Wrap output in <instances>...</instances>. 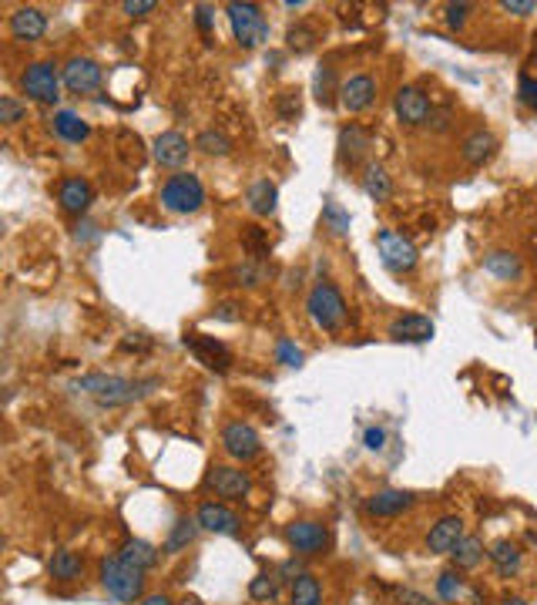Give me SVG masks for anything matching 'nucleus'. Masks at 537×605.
I'll list each match as a JSON object with an SVG mask.
<instances>
[{
  "label": "nucleus",
  "instance_id": "obj_13",
  "mask_svg": "<svg viewBox=\"0 0 537 605\" xmlns=\"http://www.w3.org/2000/svg\"><path fill=\"white\" fill-rule=\"evenodd\" d=\"M205 484L216 491L218 498H228V501H242L252 491V481L242 468H228V464H216V468L208 471Z\"/></svg>",
  "mask_w": 537,
  "mask_h": 605
},
{
  "label": "nucleus",
  "instance_id": "obj_48",
  "mask_svg": "<svg viewBox=\"0 0 537 605\" xmlns=\"http://www.w3.org/2000/svg\"><path fill=\"white\" fill-rule=\"evenodd\" d=\"M155 7H158L155 0H124L121 4V11L128 14V17H145V14H152Z\"/></svg>",
  "mask_w": 537,
  "mask_h": 605
},
{
  "label": "nucleus",
  "instance_id": "obj_9",
  "mask_svg": "<svg viewBox=\"0 0 537 605\" xmlns=\"http://www.w3.org/2000/svg\"><path fill=\"white\" fill-rule=\"evenodd\" d=\"M286 542H290V548L296 555L312 558V555H322L326 548H330V532H326V525L322 522L302 518V522L286 525Z\"/></svg>",
  "mask_w": 537,
  "mask_h": 605
},
{
  "label": "nucleus",
  "instance_id": "obj_37",
  "mask_svg": "<svg viewBox=\"0 0 537 605\" xmlns=\"http://www.w3.org/2000/svg\"><path fill=\"white\" fill-rule=\"evenodd\" d=\"M316 41H320V34L302 21L292 24L290 31H286V44H290V51H296V54H310L312 48H316Z\"/></svg>",
  "mask_w": 537,
  "mask_h": 605
},
{
  "label": "nucleus",
  "instance_id": "obj_26",
  "mask_svg": "<svg viewBox=\"0 0 537 605\" xmlns=\"http://www.w3.org/2000/svg\"><path fill=\"white\" fill-rule=\"evenodd\" d=\"M47 572H51L54 582H78L84 572V562L81 555L71 552V548H58L51 555V565H47Z\"/></svg>",
  "mask_w": 537,
  "mask_h": 605
},
{
  "label": "nucleus",
  "instance_id": "obj_41",
  "mask_svg": "<svg viewBox=\"0 0 537 605\" xmlns=\"http://www.w3.org/2000/svg\"><path fill=\"white\" fill-rule=\"evenodd\" d=\"M460 592H464V575H460V568L440 572V578H437V595H440L444 602H454V599H460Z\"/></svg>",
  "mask_w": 537,
  "mask_h": 605
},
{
  "label": "nucleus",
  "instance_id": "obj_19",
  "mask_svg": "<svg viewBox=\"0 0 537 605\" xmlns=\"http://www.w3.org/2000/svg\"><path fill=\"white\" fill-rule=\"evenodd\" d=\"M44 31H47V17H44V11H37V7H17V11L11 14L14 41L34 44V41H41Z\"/></svg>",
  "mask_w": 537,
  "mask_h": 605
},
{
  "label": "nucleus",
  "instance_id": "obj_2",
  "mask_svg": "<svg viewBox=\"0 0 537 605\" xmlns=\"http://www.w3.org/2000/svg\"><path fill=\"white\" fill-rule=\"evenodd\" d=\"M101 585L114 602H138L145 595V572H138L121 555L101 558Z\"/></svg>",
  "mask_w": 537,
  "mask_h": 605
},
{
  "label": "nucleus",
  "instance_id": "obj_8",
  "mask_svg": "<svg viewBox=\"0 0 537 605\" xmlns=\"http://www.w3.org/2000/svg\"><path fill=\"white\" fill-rule=\"evenodd\" d=\"M393 111H396V118H400L406 128H420L434 118L430 98H426V91L424 88H416V84H403L400 91H396V98H393Z\"/></svg>",
  "mask_w": 537,
  "mask_h": 605
},
{
  "label": "nucleus",
  "instance_id": "obj_42",
  "mask_svg": "<svg viewBox=\"0 0 537 605\" xmlns=\"http://www.w3.org/2000/svg\"><path fill=\"white\" fill-rule=\"evenodd\" d=\"M242 246H246V249L252 252V260H258V262L268 256V239L258 226H246V232H242Z\"/></svg>",
  "mask_w": 537,
  "mask_h": 605
},
{
  "label": "nucleus",
  "instance_id": "obj_39",
  "mask_svg": "<svg viewBox=\"0 0 537 605\" xmlns=\"http://www.w3.org/2000/svg\"><path fill=\"white\" fill-rule=\"evenodd\" d=\"M266 276H268V270L262 266L258 260H252V262H242L236 272H232V280H236V286H248V290H256V286H262L266 282Z\"/></svg>",
  "mask_w": 537,
  "mask_h": 605
},
{
  "label": "nucleus",
  "instance_id": "obj_36",
  "mask_svg": "<svg viewBox=\"0 0 537 605\" xmlns=\"http://www.w3.org/2000/svg\"><path fill=\"white\" fill-rule=\"evenodd\" d=\"M195 148L198 152H205V155H228L232 152V138L226 135V132H218V128H208V132H202V135L195 138Z\"/></svg>",
  "mask_w": 537,
  "mask_h": 605
},
{
  "label": "nucleus",
  "instance_id": "obj_11",
  "mask_svg": "<svg viewBox=\"0 0 537 605\" xmlns=\"http://www.w3.org/2000/svg\"><path fill=\"white\" fill-rule=\"evenodd\" d=\"M61 81L71 94H91L101 88L104 68L98 61H91V58H71V61L64 64Z\"/></svg>",
  "mask_w": 537,
  "mask_h": 605
},
{
  "label": "nucleus",
  "instance_id": "obj_4",
  "mask_svg": "<svg viewBox=\"0 0 537 605\" xmlns=\"http://www.w3.org/2000/svg\"><path fill=\"white\" fill-rule=\"evenodd\" d=\"M306 310H310L312 324L320 326V330H326V334H340L342 326H346V300H342V292L332 282H316L312 286Z\"/></svg>",
  "mask_w": 537,
  "mask_h": 605
},
{
  "label": "nucleus",
  "instance_id": "obj_5",
  "mask_svg": "<svg viewBox=\"0 0 537 605\" xmlns=\"http://www.w3.org/2000/svg\"><path fill=\"white\" fill-rule=\"evenodd\" d=\"M228 14V24H232V34H236L238 48H246V51H252V48H258V44L268 37V21L262 17V11H258V4H228L226 7Z\"/></svg>",
  "mask_w": 537,
  "mask_h": 605
},
{
  "label": "nucleus",
  "instance_id": "obj_12",
  "mask_svg": "<svg viewBox=\"0 0 537 605\" xmlns=\"http://www.w3.org/2000/svg\"><path fill=\"white\" fill-rule=\"evenodd\" d=\"M185 346L198 356V364H205L208 370H216V374H228V366H232V350H228L222 340H216V336H202V334H185Z\"/></svg>",
  "mask_w": 537,
  "mask_h": 605
},
{
  "label": "nucleus",
  "instance_id": "obj_25",
  "mask_svg": "<svg viewBox=\"0 0 537 605\" xmlns=\"http://www.w3.org/2000/svg\"><path fill=\"white\" fill-rule=\"evenodd\" d=\"M118 555H121L132 568H138V572H152L158 565V548L152 542H145V538H128Z\"/></svg>",
  "mask_w": 537,
  "mask_h": 605
},
{
  "label": "nucleus",
  "instance_id": "obj_51",
  "mask_svg": "<svg viewBox=\"0 0 537 605\" xmlns=\"http://www.w3.org/2000/svg\"><path fill=\"white\" fill-rule=\"evenodd\" d=\"M236 310H238L236 302H222V306H218V313H216V316H218V320H236V316H238Z\"/></svg>",
  "mask_w": 537,
  "mask_h": 605
},
{
  "label": "nucleus",
  "instance_id": "obj_21",
  "mask_svg": "<svg viewBox=\"0 0 537 605\" xmlns=\"http://www.w3.org/2000/svg\"><path fill=\"white\" fill-rule=\"evenodd\" d=\"M195 518H198V525L212 535H236L238 532L236 512H228L226 504H218V501H205V504H198Z\"/></svg>",
  "mask_w": 537,
  "mask_h": 605
},
{
  "label": "nucleus",
  "instance_id": "obj_38",
  "mask_svg": "<svg viewBox=\"0 0 537 605\" xmlns=\"http://www.w3.org/2000/svg\"><path fill=\"white\" fill-rule=\"evenodd\" d=\"M322 226H326L332 236H346V232H350V212L342 209L340 202L330 198V202L322 206Z\"/></svg>",
  "mask_w": 537,
  "mask_h": 605
},
{
  "label": "nucleus",
  "instance_id": "obj_46",
  "mask_svg": "<svg viewBox=\"0 0 537 605\" xmlns=\"http://www.w3.org/2000/svg\"><path fill=\"white\" fill-rule=\"evenodd\" d=\"M21 118H24L21 101H14V98H0V122H4V125H14V122H21Z\"/></svg>",
  "mask_w": 537,
  "mask_h": 605
},
{
  "label": "nucleus",
  "instance_id": "obj_7",
  "mask_svg": "<svg viewBox=\"0 0 537 605\" xmlns=\"http://www.w3.org/2000/svg\"><path fill=\"white\" fill-rule=\"evenodd\" d=\"M21 88L27 98L41 101V105H58V98H61V74H58V68L51 61H34L21 74Z\"/></svg>",
  "mask_w": 537,
  "mask_h": 605
},
{
  "label": "nucleus",
  "instance_id": "obj_45",
  "mask_svg": "<svg viewBox=\"0 0 537 605\" xmlns=\"http://www.w3.org/2000/svg\"><path fill=\"white\" fill-rule=\"evenodd\" d=\"M467 14H470V4H447L444 7L447 27H450V31H464Z\"/></svg>",
  "mask_w": 537,
  "mask_h": 605
},
{
  "label": "nucleus",
  "instance_id": "obj_18",
  "mask_svg": "<svg viewBox=\"0 0 537 605\" xmlns=\"http://www.w3.org/2000/svg\"><path fill=\"white\" fill-rule=\"evenodd\" d=\"M390 336L400 344H424L434 336V320L424 313H403L390 324Z\"/></svg>",
  "mask_w": 537,
  "mask_h": 605
},
{
  "label": "nucleus",
  "instance_id": "obj_24",
  "mask_svg": "<svg viewBox=\"0 0 537 605\" xmlns=\"http://www.w3.org/2000/svg\"><path fill=\"white\" fill-rule=\"evenodd\" d=\"M246 202L248 209H252V216H272L276 206H279V188H276V182H268V178H256L246 192Z\"/></svg>",
  "mask_w": 537,
  "mask_h": 605
},
{
  "label": "nucleus",
  "instance_id": "obj_27",
  "mask_svg": "<svg viewBox=\"0 0 537 605\" xmlns=\"http://www.w3.org/2000/svg\"><path fill=\"white\" fill-rule=\"evenodd\" d=\"M484 272H490L494 280L511 282L524 272V266H521V256H514V252H507V249H497V252H490V256H484Z\"/></svg>",
  "mask_w": 537,
  "mask_h": 605
},
{
  "label": "nucleus",
  "instance_id": "obj_28",
  "mask_svg": "<svg viewBox=\"0 0 537 605\" xmlns=\"http://www.w3.org/2000/svg\"><path fill=\"white\" fill-rule=\"evenodd\" d=\"M490 562H494V568L500 575H507V578H511V575H517L521 572V565H524V552H521V548H517L514 542H494L490 545Z\"/></svg>",
  "mask_w": 537,
  "mask_h": 605
},
{
  "label": "nucleus",
  "instance_id": "obj_30",
  "mask_svg": "<svg viewBox=\"0 0 537 605\" xmlns=\"http://www.w3.org/2000/svg\"><path fill=\"white\" fill-rule=\"evenodd\" d=\"M290 605H322V585L316 575L302 572L296 582L290 585Z\"/></svg>",
  "mask_w": 537,
  "mask_h": 605
},
{
  "label": "nucleus",
  "instance_id": "obj_6",
  "mask_svg": "<svg viewBox=\"0 0 537 605\" xmlns=\"http://www.w3.org/2000/svg\"><path fill=\"white\" fill-rule=\"evenodd\" d=\"M376 249H380V262L393 276H406V272H414L416 262H420L416 246L396 229H383L380 236H376Z\"/></svg>",
  "mask_w": 537,
  "mask_h": 605
},
{
  "label": "nucleus",
  "instance_id": "obj_43",
  "mask_svg": "<svg viewBox=\"0 0 537 605\" xmlns=\"http://www.w3.org/2000/svg\"><path fill=\"white\" fill-rule=\"evenodd\" d=\"M517 98H521V105L537 111V78L531 74H521V81H517Z\"/></svg>",
  "mask_w": 537,
  "mask_h": 605
},
{
  "label": "nucleus",
  "instance_id": "obj_53",
  "mask_svg": "<svg viewBox=\"0 0 537 605\" xmlns=\"http://www.w3.org/2000/svg\"><path fill=\"white\" fill-rule=\"evenodd\" d=\"M504 605H524V599H507Z\"/></svg>",
  "mask_w": 537,
  "mask_h": 605
},
{
  "label": "nucleus",
  "instance_id": "obj_40",
  "mask_svg": "<svg viewBox=\"0 0 537 605\" xmlns=\"http://www.w3.org/2000/svg\"><path fill=\"white\" fill-rule=\"evenodd\" d=\"M276 115H279L282 122H296V118L302 115V98L296 88H286V91L276 94Z\"/></svg>",
  "mask_w": 537,
  "mask_h": 605
},
{
  "label": "nucleus",
  "instance_id": "obj_22",
  "mask_svg": "<svg viewBox=\"0 0 537 605\" xmlns=\"http://www.w3.org/2000/svg\"><path fill=\"white\" fill-rule=\"evenodd\" d=\"M370 145H373V135L366 132L363 125H356V122H350L346 128H340V162L346 165H356L366 152H370Z\"/></svg>",
  "mask_w": 537,
  "mask_h": 605
},
{
  "label": "nucleus",
  "instance_id": "obj_49",
  "mask_svg": "<svg viewBox=\"0 0 537 605\" xmlns=\"http://www.w3.org/2000/svg\"><path fill=\"white\" fill-rule=\"evenodd\" d=\"M195 24L208 34L212 27H216V11H212L208 4H198V7H195Z\"/></svg>",
  "mask_w": 537,
  "mask_h": 605
},
{
  "label": "nucleus",
  "instance_id": "obj_31",
  "mask_svg": "<svg viewBox=\"0 0 537 605\" xmlns=\"http://www.w3.org/2000/svg\"><path fill=\"white\" fill-rule=\"evenodd\" d=\"M198 518H178L175 525H172V532H168L165 538V552L168 555H178V552H185L188 545L195 542V535H198Z\"/></svg>",
  "mask_w": 537,
  "mask_h": 605
},
{
  "label": "nucleus",
  "instance_id": "obj_32",
  "mask_svg": "<svg viewBox=\"0 0 537 605\" xmlns=\"http://www.w3.org/2000/svg\"><path fill=\"white\" fill-rule=\"evenodd\" d=\"M54 132H58L64 142H74V145L91 135L88 122H84L81 115H74V111H58V115H54Z\"/></svg>",
  "mask_w": 537,
  "mask_h": 605
},
{
  "label": "nucleus",
  "instance_id": "obj_17",
  "mask_svg": "<svg viewBox=\"0 0 537 605\" xmlns=\"http://www.w3.org/2000/svg\"><path fill=\"white\" fill-rule=\"evenodd\" d=\"M410 508H414V494L400 488L376 491V494L366 501V512H370L373 518H400V515L410 512Z\"/></svg>",
  "mask_w": 537,
  "mask_h": 605
},
{
  "label": "nucleus",
  "instance_id": "obj_14",
  "mask_svg": "<svg viewBox=\"0 0 537 605\" xmlns=\"http://www.w3.org/2000/svg\"><path fill=\"white\" fill-rule=\"evenodd\" d=\"M464 538V518L460 515H444L437 525H430L426 532V552L434 555H450Z\"/></svg>",
  "mask_w": 537,
  "mask_h": 605
},
{
  "label": "nucleus",
  "instance_id": "obj_52",
  "mask_svg": "<svg viewBox=\"0 0 537 605\" xmlns=\"http://www.w3.org/2000/svg\"><path fill=\"white\" fill-rule=\"evenodd\" d=\"M142 605H172V599L168 595H148V599H142Z\"/></svg>",
  "mask_w": 537,
  "mask_h": 605
},
{
  "label": "nucleus",
  "instance_id": "obj_35",
  "mask_svg": "<svg viewBox=\"0 0 537 605\" xmlns=\"http://www.w3.org/2000/svg\"><path fill=\"white\" fill-rule=\"evenodd\" d=\"M340 88L342 84H336V71H332V68H320L316 78H312V91H316V101H320L322 108H330L332 101H336Z\"/></svg>",
  "mask_w": 537,
  "mask_h": 605
},
{
  "label": "nucleus",
  "instance_id": "obj_3",
  "mask_svg": "<svg viewBox=\"0 0 537 605\" xmlns=\"http://www.w3.org/2000/svg\"><path fill=\"white\" fill-rule=\"evenodd\" d=\"M205 206V186L192 172H178L162 186V209L172 216H192Z\"/></svg>",
  "mask_w": 537,
  "mask_h": 605
},
{
  "label": "nucleus",
  "instance_id": "obj_47",
  "mask_svg": "<svg viewBox=\"0 0 537 605\" xmlns=\"http://www.w3.org/2000/svg\"><path fill=\"white\" fill-rule=\"evenodd\" d=\"M500 11L514 14V17H531V14L537 11V4L534 0H504V4H500Z\"/></svg>",
  "mask_w": 537,
  "mask_h": 605
},
{
  "label": "nucleus",
  "instance_id": "obj_44",
  "mask_svg": "<svg viewBox=\"0 0 537 605\" xmlns=\"http://www.w3.org/2000/svg\"><path fill=\"white\" fill-rule=\"evenodd\" d=\"M276 360H279V364H286V366H300L302 364V350L292 344V340H286V336H282L279 344H276Z\"/></svg>",
  "mask_w": 537,
  "mask_h": 605
},
{
  "label": "nucleus",
  "instance_id": "obj_29",
  "mask_svg": "<svg viewBox=\"0 0 537 605\" xmlns=\"http://www.w3.org/2000/svg\"><path fill=\"white\" fill-rule=\"evenodd\" d=\"M363 192L373 198V202H390L393 198V182L386 175V168L370 162V165L363 168Z\"/></svg>",
  "mask_w": 537,
  "mask_h": 605
},
{
  "label": "nucleus",
  "instance_id": "obj_23",
  "mask_svg": "<svg viewBox=\"0 0 537 605\" xmlns=\"http://www.w3.org/2000/svg\"><path fill=\"white\" fill-rule=\"evenodd\" d=\"M460 155H464L467 165H484L490 158L497 155V138L487 132V128H477L470 135L464 138V145H460Z\"/></svg>",
  "mask_w": 537,
  "mask_h": 605
},
{
  "label": "nucleus",
  "instance_id": "obj_50",
  "mask_svg": "<svg viewBox=\"0 0 537 605\" xmlns=\"http://www.w3.org/2000/svg\"><path fill=\"white\" fill-rule=\"evenodd\" d=\"M363 444L370 451H383V444H386V430L383 428H370L366 434H363Z\"/></svg>",
  "mask_w": 537,
  "mask_h": 605
},
{
  "label": "nucleus",
  "instance_id": "obj_1",
  "mask_svg": "<svg viewBox=\"0 0 537 605\" xmlns=\"http://www.w3.org/2000/svg\"><path fill=\"white\" fill-rule=\"evenodd\" d=\"M152 387H158V380H124V377L114 374H88L74 384V390L91 394L101 408H124V404H134L145 394H152Z\"/></svg>",
  "mask_w": 537,
  "mask_h": 605
},
{
  "label": "nucleus",
  "instance_id": "obj_20",
  "mask_svg": "<svg viewBox=\"0 0 537 605\" xmlns=\"http://www.w3.org/2000/svg\"><path fill=\"white\" fill-rule=\"evenodd\" d=\"M58 202H61V209L68 216H84L88 206L94 202V192H91V182H84V178H64L61 186H58Z\"/></svg>",
  "mask_w": 537,
  "mask_h": 605
},
{
  "label": "nucleus",
  "instance_id": "obj_34",
  "mask_svg": "<svg viewBox=\"0 0 537 605\" xmlns=\"http://www.w3.org/2000/svg\"><path fill=\"white\" fill-rule=\"evenodd\" d=\"M282 589V575L279 572H258L252 582H248V595L256 599V602H272Z\"/></svg>",
  "mask_w": 537,
  "mask_h": 605
},
{
  "label": "nucleus",
  "instance_id": "obj_10",
  "mask_svg": "<svg viewBox=\"0 0 537 605\" xmlns=\"http://www.w3.org/2000/svg\"><path fill=\"white\" fill-rule=\"evenodd\" d=\"M222 448H226L228 458L236 461H256L262 454V438H258V430L246 420H232L226 430H222Z\"/></svg>",
  "mask_w": 537,
  "mask_h": 605
},
{
  "label": "nucleus",
  "instance_id": "obj_33",
  "mask_svg": "<svg viewBox=\"0 0 537 605\" xmlns=\"http://www.w3.org/2000/svg\"><path fill=\"white\" fill-rule=\"evenodd\" d=\"M450 558H454V568H477L484 562V542L477 535H464L460 545L450 552Z\"/></svg>",
  "mask_w": 537,
  "mask_h": 605
},
{
  "label": "nucleus",
  "instance_id": "obj_15",
  "mask_svg": "<svg viewBox=\"0 0 537 605\" xmlns=\"http://www.w3.org/2000/svg\"><path fill=\"white\" fill-rule=\"evenodd\" d=\"M188 138L182 132H162V135L152 142V155H155L158 165L165 168H182L188 162Z\"/></svg>",
  "mask_w": 537,
  "mask_h": 605
},
{
  "label": "nucleus",
  "instance_id": "obj_16",
  "mask_svg": "<svg viewBox=\"0 0 537 605\" xmlns=\"http://www.w3.org/2000/svg\"><path fill=\"white\" fill-rule=\"evenodd\" d=\"M376 101V81L370 74H353L350 81H342L340 88V105L346 111H366Z\"/></svg>",
  "mask_w": 537,
  "mask_h": 605
}]
</instances>
